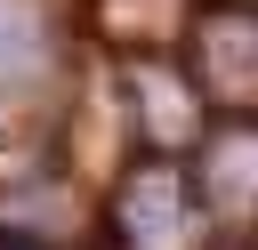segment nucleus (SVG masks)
I'll list each match as a JSON object with an SVG mask.
<instances>
[{
	"mask_svg": "<svg viewBox=\"0 0 258 250\" xmlns=\"http://www.w3.org/2000/svg\"><path fill=\"white\" fill-rule=\"evenodd\" d=\"M0 250H16V242H0Z\"/></svg>",
	"mask_w": 258,
	"mask_h": 250,
	"instance_id": "nucleus-3",
	"label": "nucleus"
},
{
	"mask_svg": "<svg viewBox=\"0 0 258 250\" xmlns=\"http://www.w3.org/2000/svg\"><path fill=\"white\" fill-rule=\"evenodd\" d=\"M48 89V40L24 0H0V129L24 121V105Z\"/></svg>",
	"mask_w": 258,
	"mask_h": 250,
	"instance_id": "nucleus-2",
	"label": "nucleus"
},
{
	"mask_svg": "<svg viewBox=\"0 0 258 250\" xmlns=\"http://www.w3.org/2000/svg\"><path fill=\"white\" fill-rule=\"evenodd\" d=\"M202 234H210V210L177 161H145L121 177V194H113V242L121 250H202Z\"/></svg>",
	"mask_w": 258,
	"mask_h": 250,
	"instance_id": "nucleus-1",
	"label": "nucleus"
}]
</instances>
